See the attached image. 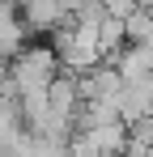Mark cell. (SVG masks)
Listing matches in <instances>:
<instances>
[{
    "mask_svg": "<svg viewBox=\"0 0 153 157\" xmlns=\"http://www.w3.org/2000/svg\"><path fill=\"white\" fill-rule=\"evenodd\" d=\"M64 72V64H60V55L55 47H22V51L9 59V77H4V94H13V98H22V94H43L51 89V81Z\"/></svg>",
    "mask_w": 153,
    "mask_h": 157,
    "instance_id": "1",
    "label": "cell"
},
{
    "mask_svg": "<svg viewBox=\"0 0 153 157\" xmlns=\"http://www.w3.org/2000/svg\"><path fill=\"white\" fill-rule=\"evenodd\" d=\"M51 47L60 55L64 72H76V77H85L89 68L106 64L102 59V47H98V26H85V21H64V26L55 30V43Z\"/></svg>",
    "mask_w": 153,
    "mask_h": 157,
    "instance_id": "2",
    "label": "cell"
},
{
    "mask_svg": "<svg viewBox=\"0 0 153 157\" xmlns=\"http://www.w3.org/2000/svg\"><path fill=\"white\" fill-rule=\"evenodd\" d=\"M124 85H128V81L119 77L115 64H98V68H89V72L81 77V98H85V102H115V106H119Z\"/></svg>",
    "mask_w": 153,
    "mask_h": 157,
    "instance_id": "3",
    "label": "cell"
},
{
    "mask_svg": "<svg viewBox=\"0 0 153 157\" xmlns=\"http://www.w3.org/2000/svg\"><path fill=\"white\" fill-rule=\"evenodd\" d=\"M115 68H119V77L128 85L153 77V43H128L124 51L115 55Z\"/></svg>",
    "mask_w": 153,
    "mask_h": 157,
    "instance_id": "4",
    "label": "cell"
},
{
    "mask_svg": "<svg viewBox=\"0 0 153 157\" xmlns=\"http://www.w3.org/2000/svg\"><path fill=\"white\" fill-rule=\"evenodd\" d=\"M22 17L30 30H60L68 21V9L60 0H22Z\"/></svg>",
    "mask_w": 153,
    "mask_h": 157,
    "instance_id": "5",
    "label": "cell"
},
{
    "mask_svg": "<svg viewBox=\"0 0 153 157\" xmlns=\"http://www.w3.org/2000/svg\"><path fill=\"white\" fill-rule=\"evenodd\" d=\"M98 47H102V59L106 64H115V55L128 47V30H124V17H102V26H98Z\"/></svg>",
    "mask_w": 153,
    "mask_h": 157,
    "instance_id": "6",
    "label": "cell"
},
{
    "mask_svg": "<svg viewBox=\"0 0 153 157\" xmlns=\"http://www.w3.org/2000/svg\"><path fill=\"white\" fill-rule=\"evenodd\" d=\"M22 128H26V123H22V106H17V98L0 89V157L9 153L13 136H17Z\"/></svg>",
    "mask_w": 153,
    "mask_h": 157,
    "instance_id": "7",
    "label": "cell"
},
{
    "mask_svg": "<svg viewBox=\"0 0 153 157\" xmlns=\"http://www.w3.org/2000/svg\"><path fill=\"white\" fill-rule=\"evenodd\" d=\"M124 30H128V43H153V9L140 4L124 17Z\"/></svg>",
    "mask_w": 153,
    "mask_h": 157,
    "instance_id": "8",
    "label": "cell"
},
{
    "mask_svg": "<svg viewBox=\"0 0 153 157\" xmlns=\"http://www.w3.org/2000/svg\"><path fill=\"white\" fill-rule=\"evenodd\" d=\"M98 4L111 13V17H128V13H132V9H140L145 0H98Z\"/></svg>",
    "mask_w": 153,
    "mask_h": 157,
    "instance_id": "9",
    "label": "cell"
}]
</instances>
